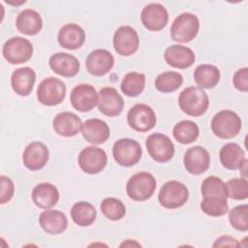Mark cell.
I'll list each match as a JSON object with an SVG mask.
<instances>
[{"label": "cell", "mask_w": 248, "mask_h": 248, "mask_svg": "<svg viewBox=\"0 0 248 248\" xmlns=\"http://www.w3.org/2000/svg\"><path fill=\"white\" fill-rule=\"evenodd\" d=\"M178 105L183 112L190 116H201L208 108L207 94L200 87L190 86L182 90L178 97Z\"/></svg>", "instance_id": "6da1fadb"}, {"label": "cell", "mask_w": 248, "mask_h": 248, "mask_svg": "<svg viewBox=\"0 0 248 248\" xmlns=\"http://www.w3.org/2000/svg\"><path fill=\"white\" fill-rule=\"evenodd\" d=\"M156 179L147 171H140L132 175L126 185V192L130 199L143 202L150 199L156 190Z\"/></svg>", "instance_id": "7a4b0ae2"}, {"label": "cell", "mask_w": 248, "mask_h": 248, "mask_svg": "<svg viewBox=\"0 0 248 248\" xmlns=\"http://www.w3.org/2000/svg\"><path fill=\"white\" fill-rule=\"evenodd\" d=\"M241 124V119L237 113L230 109H223L213 116L211 130L218 138L229 140L238 135Z\"/></svg>", "instance_id": "3957f363"}, {"label": "cell", "mask_w": 248, "mask_h": 248, "mask_svg": "<svg viewBox=\"0 0 248 248\" xmlns=\"http://www.w3.org/2000/svg\"><path fill=\"white\" fill-rule=\"evenodd\" d=\"M188 199L189 191L187 187L177 180L166 182L158 194V201L160 204L168 209L181 207L186 203Z\"/></svg>", "instance_id": "277c9868"}, {"label": "cell", "mask_w": 248, "mask_h": 248, "mask_svg": "<svg viewBox=\"0 0 248 248\" xmlns=\"http://www.w3.org/2000/svg\"><path fill=\"white\" fill-rule=\"evenodd\" d=\"M200 20L197 16L191 13L179 15L170 27V37L177 43H189L198 34Z\"/></svg>", "instance_id": "5b68a950"}, {"label": "cell", "mask_w": 248, "mask_h": 248, "mask_svg": "<svg viewBox=\"0 0 248 248\" xmlns=\"http://www.w3.org/2000/svg\"><path fill=\"white\" fill-rule=\"evenodd\" d=\"M66 95L65 83L56 78L49 77L43 79L37 89L38 101L47 107L61 104Z\"/></svg>", "instance_id": "8992f818"}, {"label": "cell", "mask_w": 248, "mask_h": 248, "mask_svg": "<svg viewBox=\"0 0 248 248\" xmlns=\"http://www.w3.org/2000/svg\"><path fill=\"white\" fill-rule=\"evenodd\" d=\"M112 155L118 165L122 167H132L140 160L142 149L137 140L125 138L114 142Z\"/></svg>", "instance_id": "52a82bcc"}, {"label": "cell", "mask_w": 248, "mask_h": 248, "mask_svg": "<svg viewBox=\"0 0 248 248\" xmlns=\"http://www.w3.org/2000/svg\"><path fill=\"white\" fill-rule=\"evenodd\" d=\"M156 114L153 108L145 104H136L127 113V122L129 126L140 133L152 130L156 125Z\"/></svg>", "instance_id": "ba28073f"}, {"label": "cell", "mask_w": 248, "mask_h": 248, "mask_svg": "<svg viewBox=\"0 0 248 248\" xmlns=\"http://www.w3.org/2000/svg\"><path fill=\"white\" fill-rule=\"evenodd\" d=\"M2 53L9 63L21 64L32 57L33 46L25 38L13 37L3 45Z\"/></svg>", "instance_id": "9c48e42d"}, {"label": "cell", "mask_w": 248, "mask_h": 248, "mask_svg": "<svg viewBox=\"0 0 248 248\" xmlns=\"http://www.w3.org/2000/svg\"><path fill=\"white\" fill-rule=\"evenodd\" d=\"M150 157L158 163L169 162L174 155V145L170 139L161 133H153L145 140Z\"/></svg>", "instance_id": "30bf717a"}, {"label": "cell", "mask_w": 248, "mask_h": 248, "mask_svg": "<svg viewBox=\"0 0 248 248\" xmlns=\"http://www.w3.org/2000/svg\"><path fill=\"white\" fill-rule=\"evenodd\" d=\"M108 162V156L104 149L96 146L83 148L78 155V165L80 169L89 174L102 171Z\"/></svg>", "instance_id": "8fae6325"}, {"label": "cell", "mask_w": 248, "mask_h": 248, "mask_svg": "<svg viewBox=\"0 0 248 248\" xmlns=\"http://www.w3.org/2000/svg\"><path fill=\"white\" fill-rule=\"evenodd\" d=\"M140 39L137 31L128 25L120 26L113 35V47L122 56H130L137 52Z\"/></svg>", "instance_id": "7c38bea8"}, {"label": "cell", "mask_w": 248, "mask_h": 248, "mask_svg": "<svg viewBox=\"0 0 248 248\" xmlns=\"http://www.w3.org/2000/svg\"><path fill=\"white\" fill-rule=\"evenodd\" d=\"M72 107L80 112H86L95 108L98 104V93L90 84H78L70 94Z\"/></svg>", "instance_id": "4fadbf2b"}, {"label": "cell", "mask_w": 248, "mask_h": 248, "mask_svg": "<svg viewBox=\"0 0 248 248\" xmlns=\"http://www.w3.org/2000/svg\"><path fill=\"white\" fill-rule=\"evenodd\" d=\"M98 109L103 114L114 117L119 115L124 108L122 96L113 87H103L98 94Z\"/></svg>", "instance_id": "5bb4252c"}, {"label": "cell", "mask_w": 248, "mask_h": 248, "mask_svg": "<svg viewBox=\"0 0 248 248\" xmlns=\"http://www.w3.org/2000/svg\"><path fill=\"white\" fill-rule=\"evenodd\" d=\"M140 19L147 30L156 32L166 27L169 21V13L163 5L151 3L142 9Z\"/></svg>", "instance_id": "9a60e30c"}, {"label": "cell", "mask_w": 248, "mask_h": 248, "mask_svg": "<svg viewBox=\"0 0 248 248\" xmlns=\"http://www.w3.org/2000/svg\"><path fill=\"white\" fill-rule=\"evenodd\" d=\"M183 163L188 172L199 175L205 172L209 168L210 155L204 147L196 145L186 150Z\"/></svg>", "instance_id": "2e32d148"}, {"label": "cell", "mask_w": 248, "mask_h": 248, "mask_svg": "<svg viewBox=\"0 0 248 248\" xmlns=\"http://www.w3.org/2000/svg\"><path fill=\"white\" fill-rule=\"evenodd\" d=\"M49 158V152L46 145L41 141H33L29 143L22 155L24 166L32 170H42L47 163Z\"/></svg>", "instance_id": "e0dca14e"}, {"label": "cell", "mask_w": 248, "mask_h": 248, "mask_svg": "<svg viewBox=\"0 0 248 248\" xmlns=\"http://www.w3.org/2000/svg\"><path fill=\"white\" fill-rule=\"evenodd\" d=\"M85 65L89 74L95 77H102L112 69L114 58L107 49H95L86 57Z\"/></svg>", "instance_id": "ac0fdd59"}, {"label": "cell", "mask_w": 248, "mask_h": 248, "mask_svg": "<svg viewBox=\"0 0 248 248\" xmlns=\"http://www.w3.org/2000/svg\"><path fill=\"white\" fill-rule=\"evenodd\" d=\"M49 67L57 75L64 78L75 77L80 68L77 57L66 52H57L50 56Z\"/></svg>", "instance_id": "d6986e66"}, {"label": "cell", "mask_w": 248, "mask_h": 248, "mask_svg": "<svg viewBox=\"0 0 248 248\" xmlns=\"http://www.w3.org/2000/svg\"><path fill=\"white\" fill-rule=\"evenodd\" d=\"M81 134L84 140L92 144L106 142L110 135L108 124L99 118L87 119L81 126Z\"/></svg>", "instance_id": "ffe728a7"}, {"label": "cell", "mask_w": 248, "mask_h": 248, "mask_svg": "<svg viewBox=\"0 0 248 248\" xmlns=\"http://www.w3.org/2000/svg\"><path fill=\"white\" fill-rule=\"evenodd\" d=\"M85 32L77 23H68L59 29L57 35L58 44L70 50L78 49L85 42Z\"/></svg>", "instance_id": "44dd1931"}, {"label": "cell", "mask_w": 248, "mask_h": 248, "mask_svg": "<svg viewBox=\"0 0 248 248\" xmlns=\"http://www.w3.org/2000/svg\"><path fill=\"white\" fill-rule=\"evenodd\" d=\"M164 58L170 66L177 69L189 68L196 60L194 51L181 45H171L169 46L165 51Z\"/></svg>", "instance_id": "7402d4cb"}, {"label": "cell", "mask_w": 248, "mask_h": 248, "mask_svg": "<svg viewBox=\"0 0 248 248\" xmlns=\"http://www.w3.org/2000/svg\"><path fill=\"white\" fill-rule=\"evenodd\" d=\"M82 122L80 118L70 111L58 113L53 121L52 127L56 134L62 137H74L81 131Z\"/></svg>", "instance_id": "603a6c76"}, {"label": "cell", "mask_w": 248, "mask_h": 248, "mask_svg": "<svg viewBox=\"0 0 248 248\" xmlns=\"http://www.w3.org/2000/svg\"><path fill=\"white\" fill-rule=\"evenodd\" d=\"M39 224L41 228L48 234H60L68 227V219L66 215L53 209H46L40 214Z\"/></svg>", "instance_id": "cb8c5ba5"}, {"label": "cell", "mask_w": 248, "mask_h": 248, "mask_svg": "<svg viewBox=\"0 0 248 248\" xmlns=\"http://www.w3.org/2000/svg\"><path fill=\"white\" fill-rule=\"evenodd\" d=\"M36 81V73L30 67H22L15 70L11 77L13 90L19 96H28Z\"/></svg>", "instance_id": "d4e9b609"}, {"label": "cell", "mask_w": 248, "mask_h": 248, "mask_svg": "<svg viewBox=\"0 0 248 248\" xmlns=\"http://www.w3.org/2000/svg\"><path fill=\"white\" fill-rule=\"evenodd\" d=\"M220 162L228 170H240L247 162L244 150L235 142L225 144L219 152Z\"/></svg>", "instance_id": "484cf974"}, {"label": "cell", "mask_w": 248, "mask_h": 248, "mask_svg": "<svg viewBox=\"0 0 248 248\" xmlns=\"http://www.w3.org/2000/svg\"><path fill=\"white\" fill-rule=\"evenodd\" d=\"M32 200L38 207L49 209L57 203L59 200V192L53 184L43 182L34 187L32 191Z\"/></svg>", "instance_id": "4316f807"}, {"label": "cell", "mask_w": 248, "mask_h": 248, "mask_svg": "<svg viewBox=\"0 0 248 248\" xmlns=\"http://www.w3.org/2000/svg\"><path fill=\"white\" fill-rule=\"evenodd\" d=\"M16 25L20 33L28 36H34L42 30L43 19L40 14L35 10L26 9L17 16Z\"/></svg>", "instance_id": "83f0119b"}, {"label": "cell", "mask_w": 248, "mask_h": 248, "mask_svg": "<svg viewBox=\"0 0 248 248\" xmlns=\"http://www.w3.org/2000/svg\"><path fill=\"white\" fill-rule=\"evenodd\" d=\"M219 69L210 64L199 65L194 72V79L200 88L210 89L215 87L220 80Z\"/></svg>", "instance_id": "f1b7e54d"}, {"label": "cell", "mask_w": 248, "mask_h": 248, "mask_svg": "<svg viewBox=\"0 0 248 248\" xmlns=\"http://www.w3.org/2000/svg\"><path fill=\"white\" fill-rule=\"evenodd\" d=\"M73 221L80 227L92 225L97 217L96 208L88 202H78L71 208Z\"/></svg>", "instance_id": "f546056e"}, {"label": "cell", "mask_w": 248, "mask_h": 248, "mask_svg": "<svg viewBox=\"0 0 248 248\" xmlns=\"http://www.w3.org/2000/svg\"><path fill=\"white\" fill-rule=\"evenodd\" d=\"M172 135L178 142L182 144H189L197 140L199 138V126L194 121L182 120L175 124L172 130Z\"/></svg>", "instance_id": "4dcf8cb0"}, {"label": "cell", "mask_w": 248, "mask_h": 248, "mask_svg": "<svg viewBox=\"0 0 248 248\" xmlns=\"http://www.w3.org/2000/svg\"><path fill=\"white\" fill-rule=\"evenodd\" d=\"M145 86V76L138 72H130L123 78L120 88L129 97H136L142 93Z\"/></svg>", "instance_id": "1f68e13d"}, {"label": "cell", "mask_w": 248, "mask_h": 248, "mask_svg": "<svg viewBox=\"0 0 248 248\" xmlns=\"http://www.w3.org/2000/svg\"><path fill=\"white\" fill-rule=\"evenodd\" d=\"M183 83V77L178 72L167 71L160 74L155 79V87L163 93H171Z\"/></svg>", "instance_id": "d6a6232c"}, {"label": "cell", "mask_w": 248, "mask_h": 248, "mask_svg": "<svg viewBox=\"0 0 248 248\" xmlns=\"http://www.w3.org/2000/svg\"><path fill=\"white\" fill-rule=\"evenodd\" d=\"M101 211L106 218L111 221H118L126 214V207L124 203L116 198H106L100 205Z\"/></svg>", "instance_id": "836d02e7"}, {"label": "cell", "mask_w": 248, "mask_h": 248, "mask_svg": "<svg viewBox=\"0 0 248 248\" xmlns=\"http://www.w3.org/2000/svg\"><path fill=\"white\" fill-rule=\"evenodd\" d=\"M202 198L205 197H218L227 199V189L225 182L218 176L210 175L202 183Z\"/></svg>", "instance_id": "e575fe53"}, {"label": "cell", "mask_w": 248, "mask_h": 248, "mask_svg": "<svg viewBox=\"0 0 248 248\" xmlns=\"http://www.w3.org/2000/svg\"><path fill=\"white\" fill-rule=\"evenodd\" d=\"M202 210L208 216L219 217L229 211L227 199L218 197H205L202 198L201 202Z\"/></svg>", "instance_id": "d590c367"}, {"label": "cell", "mask_w": 248, "mask_h": 248, "mask_svg": "<svg viewBox=\"0 0 248 248\" xmlns=\"http://www.w3.org/2000/svg\"><path fill=\"white\" fill-rule=\"evenodd\" d=\"M227 196L232 200L242 201L248 198V182L246 178H232L226 183Z\"/></svg>", "instance_id": "8d00e7d4"}, {"label": "cell", "mask_w": 248, "mask_h": 248, "mask_svg": "<svg viewBox=\"0 0 248 248\" xmlns=\"http://www.w3.org/2000/svg\"><path fill=\"white\" fill-rule=\"evenodd\" d=\"M229 221L232 228L240 232L248 231V205L240 204L229 212Z\"/></svg>", "instance_id": "74e56055"}, {"label": "cell", "mask_w": 248, "mask_h": 248, "mask_svg": "<svg viewBox=\"0 0 248 248\" xmlns=\"http://www.w3.org/2000/svg\"><path fill=\"white\" fill-rule=\"evenodd\" d=\"M1 181V196H0V203L4 204L11 201L15 192V185L13 180L5 175L0 176Z\"/></svg>", "instance_id": "f35d334b"}, {"label": "cell", "mask_w": 248, "mask_h": 248, "mask_svg": "<svg viewBox=\"0 0 248 248\" xmlns=\"http://www.w3.org/2000/svg\"><path fill=\"white\" fill-rule=\"evenodd\" d=\"M234 87L242 92L248 91V68L244 67L237 70L232 78Z\"/></svg>", "instance_id": "ab89813d"}, {"label": "cell", "mask_w": 248, "mask_h": 248, "mask_svg": "<svg viewBox=\"0 0 248 248\" xmlns=\"http://www.w3.org/2000/svg\"><path fill=\"white\" fill-rule=\"evenodd\" d=\"M240 243L232 236L230 235H222L218 237L214 243L213 247H238Z\"/></svg>", "instance_id": "60d3db41"}, {"label": "cell", "mask_w": 248, "mask_h": 248, "mask_svg": "<svg viewBox=\"0 0 248 248\" xmlns=\"http://www.w3.org/2000/svg\"><path fill=\"white\" fill-rule=\"evenodd\" d=\"M133 246H141V245L134 239H127L120 244V247H133Z\"/></svg>", "instance_id": "b9f144b4"}]
</instances>
